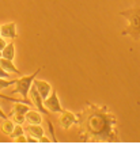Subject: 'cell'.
<instances>
[{
	"mask_svg": "<svg viewBox=\"0 0 140 152\" xmlns=\"http://www.w3.org/2000/svg\"><path fill=\"white\" fill-rule=\"evenodd\" d=\"M118 15L124 16L128 20V26L121 31L122 35H129L135 41H140V7L120 11Z\"/></svg>",
	"mask_w": 140,
	"mask_h": 152,
	"instance_id": "2",
	"label": "cell"
},
{
	"mask_svg": "<svg viewBox=\"0 0 140 152\" xmlns=\"http://www.w3.org/2000/svg\"><path fill=\"white\" fill-rule=\"evenodd\" d=\"M6 45H7V42H6V38H4V37H1V35H0V50H3L4 48H6Z\"/></svg>",
	"mask_w": 140,
	"mask_h": 152,
	"instance_id": "20",
	"label": "cell"
},
{
	"mask_svg": "<svg viewBox=\"0 0 140 152\" xmlns=\"http://www.w3.org/2000/svg\"><path fill=\"white\" fill-rule=\"evenodd\" d=\"M1 57H4L7 60H14L15 58V44H14V41L8 42L6 45V48L1 50Z\"/></svg>",
	"mask_w": 140,
	"mask_h": 152,
	"instance_id": "12",
	"label": "cell"
},
{
	"mask_svg": "<svg viewBox=\"0 0 140 152\" xmlns=\"http://www.w3.org/2000/svg\"><path fill=\"white\" fill-rule=\"evenodd\" d=\"M25 133H27V136L40 139L45 134V130L41 125H35V124H27V126L25 128Z\"/></svg>",
	"mask_w": 140,
	"mask_h": 152,
	"instance_id": "9",
	"label": "cell"
},
{
	"mask_svg": "<svg viewBox=\"0 0 140 152\" xmlns=\"http://www.w3.org/2000/svg\"><path fill=\"white\" fill-rule=\"evenodd\" d=\"M76 124H78V114H73V113H71L70 110H65V109L60 113L59 125H60L64 130H68L72 125H76Z\"/></svg>",
	"mask_w": 140,
	"mask_h": 152,
	"instance_id": "4",
	"label": "cell"
},
{
	"mask_svg": "<svg viewBox=\"0 0 140 152\" xmlns=\"http://www.w3.org/2000/svg\"><path fill=\"white\" fill-rule=\"evenodd\" d=\"M26 117V122L27 124H35V125H41L42 122V115L38 110L34 111V110H29L27 113L25 114Z\"/></svg>",
	"mask_w": 140,
	"mask_h": 152,
	"instance_id": "10",
	"label": "cell"
},
{
	"mask_svg": "<svg viewBox=\"0 0 140 152\" xmlns=\"http://www.w3.org/2000/svg\"><path fill=\"white\" fill-rule=\"evenodd\" d=\"M0 99H4V101H11V102H25V103H27V102L25 101V99H18V98H8V96H6V95H1L0 94ZM29 104V103H27Z\"/></svg>",
	"mask_w": 140,
	"mask_h": 152,
	"instance_id": "18",
	"label": "cell"
},
{
	"mask_svg": "<svg viewBox=\"0 0 140 152\" xmlns=\"http://www.w3.org/2000/svg\"><path fill=\"white\" fill-rule=\"evenodd\" d=\"M14 128H15V122H14L12 120H3V122H1V125H0V130H1V133H3L4 136H8L10 137V134L12 133Z\"/></svg>",
	"mask_w": 140,
	"mask_h": 152,
	"instance_id": "13",
	"label": "cell"
},
{
	"mask_svg": "<svg viewBox=\"0 0 140 152\" xmlns=\"http://www.w3.org/2000/svg\"><path fill=\"white\" fill-rule=\"evenodd\" d=\"M33 86H35V88L38 90L40 95H41L44 99H46L49 96V94H51L52 91V86L51 83L45 82V80H38V79H34V83H33Z\"/></svg>",
	"mask_w": 140,
	"mask_h": 152,
	"instance_id": "8",
	"label": "cell"
},
{
	"mask_svg": "<svg viewBox=\"0 0 140 152\" xmlns=\"http://www.w3.org/2000/svg\"><path fill=\"white\" fill-rule=\"evenodd\" d=\"M0 65L3 66L7 72L16 73V75H22V73H21V71L18 69L15 65H14L12 60H7V58H4V57H0Z\"/></svg>",
	"mask_w": 140,
	"mask_h": 152,
	"instance_id": "11",
	"label": "cell"
},
{
	"mask_svg": "<svg viewBox=\"0 0 140 152\" xmlns=\"http://www.w3.org/2000/svg\"><path fill=\"white\" fill-rule=\"evenodd\" d=\"M0 57H1V50H0Z\"/></svg>",
	"mask_w": 140,
	"mask_h": 152,
	"instance_id": "25",
	"label": "cell"
},
{
	"mask_svg": "<svg viewBox=\"0 0 140 152\" xmlns=\"http://www.w3.org/2000/svg\"><path fill=\"white\" fill-rule=\"evenodd\" d=\"M29 96H30V101L33 102V104H34L35 107L38 109V111H40L41 114H45V115H48V114L51 113L48 109L45 107L44 98H42L41 95H40L38 90L35 88V86H32V88H30V92H29Z\"/></svg>",
	"mask_w": 140,
	"mask_h": 152,
	"instance_id": "6",
	"label": "cell"
},
{
	"mask_svg": "<svg viewBox=\"0 0 140 152\" xmlns=\"http://www.w3.org/2000/svg\"><path fill=\"white\" fill-rule=\"evenodd\" d=\"M0 31H1V25H0Z\"/></svg>",
	"mask_w": 140,
	"mask_h": 152,
	"instance_id": "24",
	"label": "cell"
},
{
	"mask_svg": "<svg viewBox=\"0 0 140 152\" xmlns=\"http://www.w3.org/2000/svg\"><path fill=\"white\" fill-rule=\"evenodd\" d=\"M0 77H4V79H8V77H10V72H7L1 65H0Z\"/></svg>",
	"mask_w": 140,
	"mask_h": 152,
	"instance_id": "19",
	"label": "cell"
},
{
	"mask_svg": "<svg viewBox=\"0 0 140 152\" xmlns=\"http://www.w3.org/2000/svg\"><path fill=\"white\" fill-rule=\"evenodd\" d=\"M38 141H41V142H49L51 140H49L48 137H45V134H44L42 137H40V139H38Z\"/></svg>",
	"mask_w": 140,
	"mask_h": 152,
	"instance_id": "23",
	"label": "cell"
},
{
	"mask_svg": "<svg viewBox=\"0 0 140 152\" xmlns=\"http://www.w3.org/2000/svg\"><path fill=\"white\" fill-rule=\"evenodd\" d=\"M16 83V79H4V77H0V90L3 88H7L10 86L15 84Z\"/></svg>",
	"mask_w": 140,
	"mask_h": 152,
	"instance_id": "16",
	"label": "cell"
},
{
	"mask_svg": "<svg viewBox=\"0 0 140 152\" xmlns=\"http://www.w3.org/2000/svg\"><path fill=\"white\" fill-rule=\"evenodd\" d=\"M0 118H1V120H7V118H8V115H7V114L3 111L1 106H0Z\"/></svg>",
	"mask_w": 140,
	"mask_h": 152,
	"instance_id": "22",
	"label": "cell"
},
{
	"mask_svg": "<svg viewBox=\"0 0 140 152\" xmlns=\"http://www.w3.org/2000/svg\"><path fill=\"white\" fill-rule=\"evenodd\" d=\"M42 71V68H38V69L35 71L34 73H32V75H27V76H22V77H19V79H16V83H15V88L11 91V94H21L22 95V99H25L27 103L32 106L33 102L29 101V98H27V95H29L30 92V88H32L33 83H34V79L35 76L38 75L40 72Z\"/></svg>",
	"mask_w": 140,
	"mask_h": 152,
	"instance_id": "3",
	"label": "cell"
},
{
	"mask_svg": "<svg viewBox=\"0 0 140 152\" xmlns=\"http://www.w3.org/2000/svg\"><path fill=\"white\" fill-rule=\"evenodd\" d=\"M0 35L4 37L6 39H11L14 41L15 38H18V33H16V22H10L1 25V31Z\"/></svg>",
	"mask_w": 140,
	"mask_h": 152,
	"instance_id": "7",
	"label": "cell"
},
{
	"mask_svg": "<svg viewBox=\"0 0 140 152\" xmlns=\"http://www.w3.org/2000/svg\"><path fill=\"white\" fill-rule=\"evenodd\" d=\"M44 104H45V107L48 109L51 113H59L60 114L61 111L64 110V109L61 107V104H60V99H59V95H57V91H56V90H52L51 95L44 101Z\"/></svg>",
	"mask_w": 140,
	"mask_h": 152,
	"instance_id": "5",
	"label": "cell"
},
{
	"mask_svg": "<svg viewBox=\"0 0 140 152\" xmlns=\"http://www.w3.org/2000/svg\"><path fill=\"white\" fill-rule=\"evenodd\" d=\"M30 110V104L25 103V102H15L14 107L11 109V114H26L27 111Z\"/></svg>",
	"mask_w": 140,
	"mask_h": 152,
	"instance_id": "14",
	"label": "cell"
},
{
	"mask_svg": "<svg viewBox=\"0 0 140 152\" xmlns=\"http://www.w3.org/2000/svg\"><path fill=\"white\" fill-rule=\"evenodd\" d=\"M22 134H25V128H22V125H18V124H15V128H14L12 133L10 134V139L15 140L16 137L22 136Z\"/></svg>",
	"mask_w": 140,
	"mask_h": 152,
	"instance_id": "15",
	"label": "cell"
},
{
	"mask_svg": "<svg viewBox=\"0 0 140 152\" xmlns=\"http://www.w3.org/2000/svg\"><path fill=\"white\" fill-rule=\"evenodd\" d=\"M11 118H12V121L15 124H18V125H23V124L26 122L25 114H11Z\"/></svg>",
	"mask_w": 140,
	"mask_h": 152,
	"instance_id": "17",
	"label": "cell"
},
{
	"mask_svg": "<svg viewBox=\"0 0 140 152\" xmlns=\"http://www.w3.org/2000/svg\"><path fill=\"white\" fill-rule=\"evenodd\" d=\"M15 141H18V142H26V141H27V137H26L25 134H22V136L16 137V139H15Z\"/></svg>",
	"mask_w": 140,
	"mask_h": 152,
	"instance_id": "21",
	"label": "cell"
},
{
	"mask_svg": "<svg viewBox=\"0 0 140 152\" xmlns=\"http://www.w3.org/2000/svg\"><path fill=\"white\" fill-rule=\"evenodd\" d=\"M78 130L82 141H120L117 117L108 106L86 102L84 107L78 113Z\"/></svg>",
	"mask_w": 140,
	"mask_h": 152,
	"instance_id": "1",
	"label": "cell"
}]
</instances>
